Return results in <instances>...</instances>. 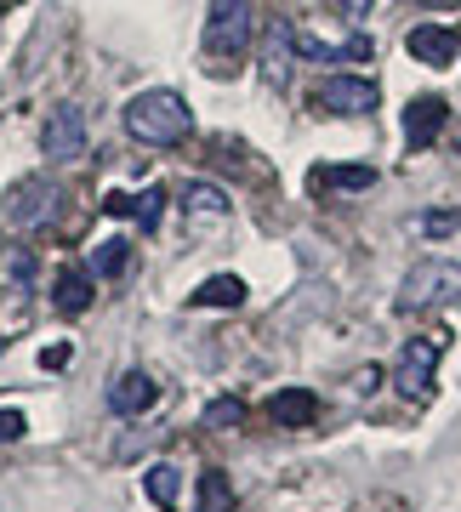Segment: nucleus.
<instances>
[{"instance_id": "nucleus-16", "label": "nucleus", "mask_w": 461, "mask_h": 512, "mask_svg": "<svg viewBox=\"0 0 461 512\" xmlns=\"http://www.w3.org/2000/svg\"><path fill=\"white\" fill-rule=\"evenodd\" d=\"M245 302V279L240 274H217L205 279L200 291H194V308H240Z\"/></svg>"}, {"instance_id": "nucleus-4", "label": "nucleus", "mask_w": 461, "mask_h": 512, "mask_svg": "<svg viewBox=\"0 0 461 512\" xmlns=\"http://www.w3.org/2000/svg\"><path fill=\"white\" fill-rule=\"evenodd\" d=\"M439 353H444V336H410L399 348V365H393V382L410 404L433 399V370H439Z\"/></svg>"}, {"instance_id": "nucleus-3", "label": "nucleus", "mask_w": 461, "mask_h": 512, "mask_svg": "<svg viewBox=\"0 0 461 512\" xmlns=\"http://www.w3.org/2000/svg\"><path fill=\"white\" fill-rule=\"evenodd\" d=\"M444 302H461V262L427 256L399 285V313H427V308H444Z\"/></svg>"}, {"instance_id": "nucleus-2", "label": "nucleus", "mask_w": 461, "mask_h": 512, "mask_svg": "<svg viewBox=\"0 0 461 512\" xmlns=\"http://www.w3.org/2000/svg\"><path fill=\"white\" fill-rule=\"evenodd\" d=\"M251 35H257V23H251V0H211V18H205V57H211V74H234L240 69V57L251 52Z\"/></svg>"}, {"instance_id": "nucleus-18", "label": "nucleus", "mask_w": 461, "mask_h": 512, "mask_svg": "<svg viewBox=\"0 0 461 512\" xmlns=\"http://www.w3.org/2000/svg\"><path fill=\"white\" fill-rule=\"evenodd\" d=\"M126 262H131V251H126V239H97L92 245V256H86V268H92L97 279H114V274H126Z\"/></svg>"}, {"instance_id": "nucleus-7", "label": "nucleus", "mask_w": 461, "mask_h": 512, "mask_svg": "<svg viewBox=\"0 0 461 512\" xmlns=\"http://www.w3.org/2000/svg\"><path fill=\"white\" fill-rule=\"evenodd\" d=\"M40 154H52V160H80V154H86V114L57 109L52 120L40 126Z\"/></svg>"}, {"instance_id": "nucleus-17", "label": "nucleus", "mask_w": 461, "mask_h": 512, "mask_svg": "<svg viewBox=\"0 0 461 512\" xmlns=\"http://www.w3.org/2000/svg\"><path fill=\"white\" fill-rule=\"evenodd\" d=\"M183 205H188V217H194V222H200V217H211V222L228 217V194L211 188V183H188L183 188Z\"/></svg>"}, {"instance_id": "nucleus-21", "label": "nucleus", "mask_w": 461, "mask_h": 512, "mask_svg": "<svg viewBox=\"0 0 461 512\" xmlns=\"http://www.w3.org/2000/svg\"><path fill=\"white\" fill-rule=\"evenodd\" d=\"M240 421H245V404L240 399H211V404H205V427H217V433L240 427Z\"/></svg>"}, {"instance_id": "nucleus-15", "label": "nucleus", "mask_w": 461, "mask_h": 512, "mask_svg": "<svg viewBox=\"0 0 461 512\" xmlns=\"http://www.w3.org/2000/svg\"><path fill=\"white\" fill-rule=\"evenodd\" d=\"M370 183H376V171H370V165H319L314 177H308L314 194H331V188H336V194H342V188L353 194V188H370Z\"/></svg>"}, {"instance_id": "nucleus-23", "label": "nucleus", "mask_w": 461, "mask_h": 512, "mask_svg": "<svg viewBox=\"0 0 461 512\" xmlns=\"http://www.w3.org/2000/svg\"><path fill=\"white\" fill-rule=\"evenodd\" d=\"M23 427H29V421H23V410H0V444H18Z\"/></svg>"}, {"instance_id": "nucleus-20", "label": "nucleus", "mask_w": 461, "mask_h": 512, "mask_svg": "<svg viewBox=\"0 0 461 512\" xmlns=\"http://www.w3.org/2000/svg\"><path fill=\"white\" fill-rule=\"evenodd\" d=\"M177 490H183L177 467H171V461H154V467H148V501H154V507H177Z\"/></svg>"}, {"instance_id": "nucleus-25", "label": "nucleus", "mask_w": 461, "mask_h": 512, "mask_svg": "<svg viewBox=\"0 0 461 512\" xmlns=\"http://www.w3.org/2000/svg\"><path fill=\"white\" fill-rule=\"evenodd\" d=\"M6 268H12L18 279H29V274H35V256H29V251H12V256H6Z\"/></svg>"}, {"instance_id": "nucleus-10", "label": "nucleus", "mask_w": 461, "mask_h": 512, "mask_svg": "<svg viewBox=\"0 0 461 512\" xmlns=\"http://www.w3.org/2000/svg\"><path fill=\"white\" fill-rule=\"evenodd\" d=\"M103 211H109V217H137L143 228H160V217H166V188H143V194L109 188V194H103Z\"/></svg>"}, {"instance_id": "nucleus-27", "label": "nucleus", "mask_w": 461, "mask_h": 512, "mask_svg": "<svg viewBox=\"0 0 461 512\" xmlns=\"http://www.w3.org/2000/svg\"><path fill=\"white\" fill-rule=\"evenodd\" d=\"M0 6H12V0H0Z\"/></svg>"}, {"instance_id": "nucleus-1", "label": "nucleus", "mask_w": 461, "mask_h": 512, "mask_svg": "<svg viewBox=\"0 0 461 512\" xmlns=\"http://www.w3.org/2000/svg\"><path fill=\"white\" fill-rule=\"evenodd\" d=\"M126 131L148 148H171L194 131V114L177 92H137L126 103Z\"/></svg>"}, {"instance_id": "nucleus-12", "label": "nucleus", "mask_w": 461, "mask_h": 512, "mask_svg": "<svg viewBox=\"0 0 461 512\" xmlns=\"http://www.w3.org/2000/svg\"><path fill=\"white\" fill-rule=\"evenodd\" d=\"M97 302V274L92 268H63V274H57V285H52V308L57 313H86Z\"/></svg>"}, {"instance_id": "nucleus-19", "label": "nucleus", "mask_w": 461, "mask_h": 512, "mask_svg": "<svg viewBox=\"0 0 461 512\" xmlns=\"http://www.w3.org/2000/svg\"><path fill=\"white\" fill-rule=\"evenodd\" d=\"M194 512H234V484H228V473H200Z\"/></svg>"}, {"instance_id": "nucleus-8", "label": "nucleus", "mask_w": 461, "mask_h": 512, "mask_svg": "<svg viewBox=\"0 0 461 512\" xmlns=\"http://www.w3.org/2000/svg\"><path fill=\"white\" fill-rule=\"evenodd\" d=\"M444 120H450V103H444V97H416L405 109V148L410 154H422V148L444 131Z\"/></svg>"}, {"instance_id": "nucleus-14", "label": "nucleus", "mask_w": 461, "mask_h": 512, "mask_svg": "<svg viewBox=\"0 0 461 512\" xmlns=\"http://www.w3.org/2000/svg\"><path fill=\"white\" fill-rule=\"evenodd\" d=\"M314 416H319V399L308 387H285V393L268 399V421L274 427H314Z\"/></svg>"}, {"instance_id": "nucleus-11", "label": "nucleus", "mask_w": 461, "mask_h": 512, "mask_svg": "<svg viewBox=\"0 0 461 512\" xmlns=\"http://www.w3.org/2000/svg\"><path fill=\"white\" fill-rule=\"evenodd\" d=\"M154 399H160V382H154L148 370H126V376L109 387L114 416H143V410H154Z\"/></svg>"}, {"instance_id": "nucleus-22", "label": "nucleus", "mask_w": 461, "mask_h": 512, "mask_svg": "<svg viewBox=\"0 0 461 512\" xmlns=\"http://www.w3.org/2000/svg\"><path fill=\"white\" fill-rule=\"evenodd\" d=\"M456 211H433V217H422V222H416V228H422V234L427 239H439V234H456Z\"/></svg>"}, {"instance_id": "nucleus-13", "label": "nucleus", "mask_w": 461, "mask_h": 512, "mask_svg": "<svg viewBox=\"0 0 461 512\" xmlns=\"http://www.w3.org/2000/svg\"><path fill=\"white\" fill-rule=\"evenodd\" d=\"M291 52H296V29L285 18L268 23V46H262V80L268 86H285L291 80Z\"/></svg>"}, {"instance_id": "nucleus-5", "label": "nucleus", "mask_w": 461, "mask_h": 512, "mask_svg": "<svg viewBox=\"0 0 461 512\" xmlns=\"http://www.w3.org/2000/svg\"><path fill=\"white\" fill-rule=\"evenodd\" d=\"M52 217H57V183L52 177H23V183H12V194H6V228L35 234V228H46Z\"/></svg>"}, {"instance_id": "nucleus-24", "label": "nucleus", "mask_w": 461, "mask_h": 512, "mask_svg": "<svg viewBox=\"0 0 461 512\" xmlns=\"http://www.w3.org/2000/svg\"><path fill=\"white\" fill-rule=\"evenodd\" d=\"M69 359H74L69 342H63V348H40V370H69Z\"/></svg>"}, {"instance_id": "nucleus-6", "label": "nucleus", "mask_w": 461, "mask_h": 512, "mask_svg": "<svg viewBox=\"0 0 461 512\" xmlns=\"http://www.w3.org/2000/svg\"><path fill=\"white\" fill-rule=\"evenodd\" d=\"M314 103L325 114H370L382 103V92H376V80H365V74H336V80H325L314 92Z\"/></svg>"}, {"instance_id": "nucleus-28", "label": "nucleus", "mask_w": 461, "mask_h": 512, "mask_svg": "<svg viewBox=\"0 0 461 512\" xmlns=\"http://www.w3.org/2000/svg\"><path fill=\"white\" fill-rule=\"evenodd\" d=\"M0 348H6V336H0Z\"/></svg>"}, {"instance_id": "nucleus-26", "label": "nucleus", "mask_w": 461, "mask_h": 512, "mask_svg": "<svg viewBox=\"0 0 461 512\" xmlns=\"http://www.w3.org/2000/svg\"><path fill=\"white\" fill-rule=\"evenodd\" d=\"M336 12H342V18H365L370 0H336Z\"/></svg>"}, {"instance_id": "nucleus-9", "label": "nucleus", "mask_w": 461, "mask_h": 512, "mask_svg": "<svg viewBox=\"0 0 461 512\" xmlns=\"http://www.w3.org/2000/svg\"><path fill=\"white\" fill-rule=\"evenodd\" d=\"M405 46H410L416 63H427V69H450L456 52H461V40L450 35V29H439V23H416V29L405 35Z\"/></svg>"}]
</instances>
